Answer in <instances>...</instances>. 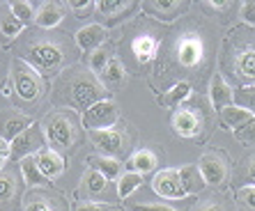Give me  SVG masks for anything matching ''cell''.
I'll list each match as a JSON object with an SVG mask.
<instances>
[{
    "mask_svg": "<svg viewBox=\"0 0 255 211\" xmlns=\"http://www.w3.org/2000/svg\"><path fill=\"white\" fill-rule=\"evenodd\" d=\"M219 46L216 28L209 21L184 18L170 30L161 44L159 62L154 69V85H177L205 78L214 65V55Z\"/></svg>",
    "mask_w": 255,
    "mask_h": 211,
    "instance_id": "6da1fadb",
    "label": "cell"
},
{
    "mask_svg": "<svg viewBox=\"0 0 255 211\" xmlns=\"http://www.w3.org/2000/svg\"><path fill=\"white\" fill-rule=\"evenodd\" d=\"M14 58L23 60L25 65L37 69L44 78H58L67 67L78 65V51L76 39L69 35L60 32V30H42L32 28L25 30L12 44Z\"/></svg>",
    "mask_w": 255,
    "mask_h": 211,
    "instance_id": "7a4b0ae2",
    "label": "cell"
},
{
    "mask_svg": "<svg viewBox=\"0 0 255 211\" xmlns=\"http://www.w3.org/2000/svg\"><path fill=\"white\" fill-rule=\"evenodd\" d=\"M104 99H108V88L88 65L67 67L53 81L51 90L53 108H71L76 112H85Z\"/></svg>",
    "mask_w": 255,
    "mask_h": 211,
    "instance_id": "3957f363",
    "label": "cell"
},
{
    "mask_svg": "<svg viewBox=\"0 0 255 211\" xmlns=\"http://www.w3.org/2000/svg\"><path fill=\"white\" fill-rule=\"evenodd\" d=\"M221 76L235 88L255 85V28L237 25L221 44Z\"/></svg>",
    "mask_w": 255,
    "mask_h": 211,
    "instance_id": "277c9868",
    "label": "cell"
},
{
    "mask_svg": "<svg viewBox=\"0 0 255 211\" xmlns=\"http://www.w3.org/2000/svg\"><path fill=\"white\" fill-rule=\"evenodd\" d=\"M42 129L46 133L48 147L55 149L62 156L76 152V147L83 145V115L71 108H53L46 117L42 119Z\"/></svg>",
    "mask_w": 255,
    "mask_h": 211,
    "instance_id": "5b68a950",
    "label": "cell"
},
{
    "mask_svg": "<svg viewBox=\"0 0 255 211\" xmlns=\"http://www.w3.org/2000/svg\"><path fill=\"white\" fill-rule=\"evenodd\" d=\"M9 81H12V101L21 112L32 115L39 110L46 99V78L30 65H25L23 60L12 58L9 62Z\"/></svg>",
    "mask_w": 255,
    "mask_h": 211,
    "instance_id": "8992f818",
    "label": "cell"
},
{
    "mask_svg": "<svg viewBox=\"0 0 255 211\" xmlns=\"http://www.w3.org/2000/svg\"><path fill=\"white\" fill-rule=\"evenodd\" d=\"M125 39H129V53L133 62L138 67H147L149 62H154L159 58L161 44H163V25L154 18H140L136 25L129 28V37L125 35Z\"/></svg>",
    "mask_w": 255,
    "mask_h": 211,
    "instance_id": "52a82bcc",
    "label": "cell"
},
{
    "mask_svg": "<svg viewBox=\"0 0 255 211\" xmlns=\"http://www.w3.org/2000/svg\"><path fill=\"white\" fill-rule=\"evenodd\" d=\"M90 142L101 156L129 161L133 154V145H136V131L129 124H118L106 131H90Z\"/></svg>",
    "mask_w": 255,
    "mask_h": 211,
    "instance_id": "ba28073f",
    "label": "cell"
},
{
    "mask_svg": "<svg viewBox=\"0 0 255 211\" xmlns=\"http://www.w3.org/2000/svg\"><path fill=\"white\" fill-rule=\"evenodd\" d=\"M25 179L21 165L7 161L0 170V211H23Z\"/></svg>",
    "mask_w": 255,
    "mask_h": 211,
    "instance_id": "9c48e42d",
    "label": "cell"
},
{
    "mask_svg": "<svg viewBox=\"0 0 255 211\" xmlns=\"http://www.w3.org/2000/svg\"><path fill=\"white\" fill-rule=\"evenodd\" d=\"M170 126L175 131V135L186 138V140H200L207 129V119L202 112L200 104H182L179 108H175L170 115Z\"/></svg>",
    "mask_w": 255,
    "mask_h": 211,
    "instance_id": "30bf717a",
    "label": "cell"
},
{
    "mask_svg": "<svg viewBox=\"0 0 255 211\" xmlns=\"http://www.w3.org/2000/svg\"><path fill=\"white\" fill-rule=\"evenodd\" d=\"M196 165H198V170H200L202 179H205V184H207L209 188L221 191V188L228 184V177H230V161H228V156L223 152L209 149V152L202 154L200 161H198Z\"/></svg>",
    "mask_w": 255,
    "mask_h": 211,
    "instance_id": "8fae6325",
    "label": "cell"
},
{
    "mask_svg": "<svg viewBox=\"0 0 255 211\" xmlns=\"http://www.w3.org/2000/svg\"><path fill=\"white\" fill-rule=\"evenodd\" d=\"M138 12H142L140 2H129V0H97L95 2V16L104 28H113L122 21H129Z\"/></svg>",
    "mask_w": 255,
    "mask_h": 211,
    "instance_id": "7c38bea8",
    "label": "cell"
},
{
    "mask_svg": "<svg viewBox=\"0 0 255 211\" xmlns=\"http://www.w3.org/2000/svg\"><path fill=\"white\" fill-rule=\"evenodd\" d=\"M9 147H12V156H9V161H14V163H21L23 158L35 156V154H39L42 149H46L48 140H46V133H44L42 124L35 122L28 131H23V133L18 135L16 140L9 142Z\"/></svg>",
    "mask_w": 255,
    "mask_h": 211,
    "instance_id": "4fadbf2b",
    "label": "cell"
},
{
    "mask_svg": "<svg viewBox=\"0 0 255 211\" xmlns=\"http://www.w3.org/2000/svg\"><path fill=\"white\" fill-rule=\"evenodd\" d=\"M120 124V108L113 99H104L83 112V126L88 131H106Z\"/></svg>",
    "mask_w": 255,
    "mask_h": 211,
    "instance_id": "5bb4252c",
    "label": "cell"
},
{
    "mask_svg": "<svg viewBox=\"0 0 255 211\" xmlns=\"http://www.w3.org/2000/svg\"><path fill=\"white\" fill-rule=\"evenodd\" d=\"M140 9L147 18H154L159 23H172L189 14L191 2L184 0H152V2H140Z\"/></svg>",
    "mask_w": 255,
    "mask_h": 211,
    "instance_id": "9a60e30c",
    "label": "cell"
},
{
    "mask_svg": "<svg viewBox=\"0 0 255 211\" xmlns=\"http://www.w3.org/2000/svg\"><path fill=\"white\" fill-rule=\"evenodd\" d=\"M23 211H69V205L51 188H32L23 198Z\"/></svg>",
    "mask_w": 255,
    "mask_h": 211,
    "instance_id": "2e32d148",
    "label": "cell"
},
{
    "mask_svg": "<svg viewBox=\"0 0 255 211\" xmlns=\"http://www.w3.org/2000/svg\"><path fill=\"white\" fill-rule=\"evenodd\" d=\"M152 188L154 193L161 195L163 200H184L186 188L182 184V177H179V168H166V170H159L152 179Z\"/></svg>",
    "mask_w": 255,
    "mask_h": 211,
    "instance_id": "e0dca14e",
    "label": "cell"
},
{
    "mask_svg": "<svg viewBox=\"0 0 255 211\" xmlns=\"http://www.w3.org/2000/svg\"><path fill=\"white\" fill-rule=\"evenodd\" d=\"M32 124H35V117L21 112L18 108L0 110V138L7 142H12V140H16L23 131H28Z\"/></svg>",
    "mask_w": 255,
    "mask_h": 211,
    "instance_id": "ac0fdd59",
    "label": "cell"
},
{
    "mask_svg": "<svg viewBox=\"0 0 255 211\" xmlns=\"http://www.w3.org/2000/svg\"><path fill=\"white\" fill-rule=\"evenodd\" d=\"M25 32V25L14 16L9 2H0V44H14Z\"/></svg>",
    "mask_w": 255,
    "mask_h": 211,
    "instance_id": "d6986e66",
    "label": "cell"
},
{
    "mask_svg": "<svg viewBox=\"0 0 255 211\" xmlns=\"http://www.w3.org/2000/svg\"><path fill=\"white\" fill-rule=\"evenodd\" d=\"M35 163L48 182H55L58 177H62V172H65V168H67L65 156L58 154L55 149H51V147L42 149L39 154H35Z\"/></svg>",
    "mask_w": 255,
    "mask_h": 211,
    "instance_id": "ffe728a7",
    "label": "cell"
},
{
    "mask_svg": "<svg viewBox=\"0 0 255 211\" xmlns=\"http://www.w3.org/2000/svg\"><path fill=\"white\" fill-rule=\"evenodd\" d=\"M209 101L219 112L235 106V88L221 74H214L209 81Z\"/></svg>",
    "mask_w": 255,
    "mask_h": 211,
    "instance_id": "44dd1931",
    "label": "cell"
},
{
    "mask_svg": "<svg viewBox=\"0 0 255 211\" xmlns=\"http://www.w3.org/2000/svg\"><path fill=\"white\" fill-rule=\"evenodd\" d=\"M74 39H76V46L81 48V51L92 53L95 48H99V46L106 44L108 30L99 23H90V25H83V28L78 30L76 35H74Z\"/></svg>",
    "mask_w": 255,
    "mask_h": 211,
    "instance_id": "7402d4cb",
    "label": "cell"
},
{
    "mask_svg": "<svg viewBox=\"0 0 255 211\" xmlns=\"http://www.w3.org/2000/svg\"><path fill=\"white\" fill-rule=\"evenodd\" d=\"M65 18V5L60 2H42L35 14V28L55 30Z\"/></svg>",
    "mask_w": 255,
    "mask_h": 211,
    "instance_id": "603a6c76",
    "label": "cell"
},
{
    "mask_svg": "<svg viewBox=\"0 0 255 211\" xmlns=\"http://www.w3.org/2000/svg\"><path fill=\"white\" fill-rule=\"evenodd\" d=\"M85 163H88V168H92V170H97L99 175L106 177L108 182H118L120 177L125 175V172H122V161L101 156V154H90Z\"/></svg>",
    "mask_w": 255,
    "mask_h": 211,
    "instance_id": "cb8c5ba5",
    "label": "cell"
},
{
    "mask_svg": "<svg viewBox=\"0 0 255 211\" xmlns=\"http://www.w3.org/2000/svg\"><path fill=\"white\" fill-rule=\"evenodd\" d=\"M127 165H129V172H138V175L145 177L147 172H152L156 165H159V156H156L154 149L142 147V149H136V152L131 154Z\"/></svg>",
    "mask_w": 255,
    "mask_h": 211,
    "instance_id": "d4e9b609",
    "label": "cell"
},
{
    "mask_svg": "<svg viewBox=\"0 0 255 211\" xmlns=\"http://www.w3.org/2000/svg\"><path fill=\"white\" fill-rule=\"evenodd\" d=\"M108 184H111V182H108L104 175H99L97 170L88 168V170L83 172V177H81L78 193H81V195H88V198H92V195H106Z\"/></svg>",
    "mask_w": 255,
    "mask_h": 211,
    "instance_id": "484cf974",
    "label": "cell"
},
{
    "mask_svg": "<svg viewBox=\"0 0 255 211\" xmlns=\"http://www.w3.org/2000/svg\"><path fill=\"white\" fill-rule=\"evenodd\" d=\"M191 97H193V85L191 83H177V85H172L168 88L166 92L159 97V104L161 106H168V108H179L182 104H189Z\"/></svg>",
    "mask_w": 255,
    "mask_h": 211,
    "instance_id": "4316f807",
    "label": "cell"
},
{
    "mask_svg": "<svg viewBox=\"0 0 255 211\" xmlns=\"http://www.w3.org/2000/svg\"><path fill=\"white\" fill-rule=\"evenodd\" d=\"M232 186H255V154H249L239 161L235 168V177H232Z\"/></svg>",
    "mask_w": 255,
    "mask_h": 211,
    "instance_id": "83f0119b",
    "label": "cell"
},
{
    "mask_svg": "<svg viewBox=\"0 0 255 211\" xmlns=\"http://www.w3.org/2000/svg\"><path fill=\"white\" fill-rule=\"evenodd\" d=\"M21 172H23V179H25V186H32V188H48V179L42 175V170L37 168L35 163V156H28L21 161Z\"/></svg>",
    "mask_w": 255,
    "mask_h": 211,
    "instance_id": "f1b7e54d",
    "label": "cell"
},
{
    "mask_svg": "<svg viewBox=\"0 0 255 211\" xmlns=\"http://www.w3.org/2000/svg\"><path fill=\"white\" fill-rule=\"evenodd\" d=\"M179 177H182V184H184L186 193L189 195H196V193H202L207 184L202 179L200 170H198V165H182L179 168Z\"/></svg>",
    "mask_w": 255,
    "mask_h": 211,
    "instance_id": "f546056e",
    "label": "cell"
},
{
    "mask_svg": "<svg viewBox=\"0 0 255 211\" xmlns=\"http://www.w3.org/2000/svg\"><path fill=\"white\" fill-rule=\"evenodd\" d=\"M111 60H113V46L106 41L104 46H99V48H95L92 53H88V60H85V62H88L90 71H95L97 76H101Z\"/></svg>",
    "mask_w": 255,
    "mask_h": 211,
    "instance_id": "4dcf8cb0",
    "label": "cell"
},
{
    "mask_svg": "<svg viewBox=\"0 0 255 211\" xmlns=\"http://www.w3.org/2000/svg\"><path fill=\"white\" fill-rule=\"evenodd\" d=\"M191 211H237V207L223 195H207V198L198 200L196 205L191 207Z\"/></svg>",
    "mask_w": 255,
    "mask_h": 211,
    "instance_id": "1f68e13d",
    "label": "cell"
},
{
    "mask_svg": "<svg viewBox=\"0 0 255 211\" xmlns=\"http://www.w3.org/2000/svg\"><path fill=\"white\" fill-rule=\"evenodd\" d=\"M219 117H221V124H223V126H228L230 131H235L237 126H242L244 122H249L253 115H251L249 110L239 108V106H230V108H226V110L219 112Z\"/></svg>",
    "mask_w": 255,
    "mask_h": 211,
    "instance_id": "d6a6232c",
    "label": "cell"
},
{
    "mask_svg": "<svg viewBox=\"0 0 255 211\" xmlns=\"http://www.w3.org/2000/svg\"><path fill=\"white\" fill-rule=\"evenodd\" d=\"M101 81H104V85H122V83L127 81V67L122 65V60L120 58H113L111 62H108V67L104 69V74H101Z\"/></svg>",
    "mask_w": 255,
    "mask_h": 211,
    "instance_id": "836d02e7",
    "label": "cell"
},
{
    "mask_svg": "<svg viewBox=\"0 0 255 211\" xmlns=\"http://www.w3.org/2000/svg\"><path fill=\"white\" fill-rule=\"evenodd\" d=\"M142 184V175H138V172H129L127 170L125 175L118 179V198H129L133 191H136L138 186Z\"/></svg>",
    "mask_w": 255,
    "mask_h": 211,
    "instance_id": "e575fe53",
    "label": "cell"
},
{
    "mask_svg": "<svg viewBox=\"0 0 255 211\" xmlns=\"http://www.w3.org/2000/svg\"><path fill=\"white\" fill-rule=\"evenodd\" d=\"M235 207L237 211H255V186L235 188Z\"/></svg>",
    "mask_w": 255,
    "mask_h": 211,
    "instance_id": "d590c367",
    "label": "cell"
},
{
    "mask_svg": "<svg viewBox=\"0 0 255 211\" xmlns=\"http://www.w3.org/2000/svg\"><path fill=\"white\" fill-rule=\"evenodd\" d=\"M235 106H239V108H244V110H249L255 117V85L235 90Z\"/></svg>",
    "mask_w": 255,
    "mask_h": 211,
    "instance_id": "8d00e7d4",
    "label": "cell"
},
{
    "mask_svg": "<svg viewBox=\"0 0 255 211\" xmlns=\"http://www.w3.org/2000/svg\"><path fill=\"white\" fill-rule=\"evenodd\" d=\"M232 133H235V138L244 147H255V117H251L249 122H244L242 126H237Z\"/></svg>",
    "mask_w": 255,
    "mask_h": 211,
    "instance_id": "74e56055",
    "label": "cell"
},
{
    "mask_svg": "<svg viewBox=\"0 0 255 211\" xmlns=\"http://www.w3.org/2000/svg\"><path fill=\"white\" fill-rule=\"evenodd\" d=\"M9 7H12V12H14V16L21 21L23 25H28V23H32L35 21V7L30 5V2H9Z\"/></svg>",
    "mask_w": 255,
    "mask_h": 211,
    "instance_id": "f35d334b",
    "label": "cell"
},
{
    "mask_svg": "<svg viewBox=\"0 0 255 211\" xmlns=\"http://www.w3.org/2000/svg\"><path fill=\"white\" fill-rule=\"evenodd\" d=\"M115 205H108V202H92V200H81L74 205L71 211H113Z\"/></svg>",
    "mask_w": 255,
    "mask_h": 211,
    "instance_id": "ab89813d",
    "label": "cell"
},
{
    "mask_svg": "<svg viewBox=\"0 0 255 211\" xmlns=\"http://www.w3.org/2000/svg\"><path fill=\"white\" fill-rule=\"evenodd\" d=\"M232 7H235L232 2H214V0H209V2L202 5V9H205V14H214V16L219 18V16H226Z\"/></svg>",
    "mask_w": 255,
    "mask_h": 211,
    "instance_id": "60d3db41",
    "label": "cell"
},
{
    "mask_svg": "<svg viewBox=\"0 0 255 211\" xmlns=\"http://www.w3.org/2000/svg\"><path fill=\"white\" fill-rule=\"evenodd\" d=\"M69 9L76 16H90L95 12V2H90V0H74V2H69Z\"/></svg>",
    "mask_w": 255,
    "mask_h": 211,
    "instance_id": "b9f144b4",
    "label": "cell"
},
{
    "mask_svg": "<svg viewBox=\"0 0 255 211\" xmlns=\"http://www.w3.org/2000/svg\"><path fill=\"white\" fill-rule=\"evenodd\" d=\"M239 16H242L244 25L255 28V2H253V0H251V2H244L242 9H239Z\"/></svg>",
    "mask_w": 255,
    "mask_h": 211,
    "instance_id": "7bdbcfd3",
    "label": "cell"
},
{
    "mask_svg": "<svg viewBox=\"0 0 255 211\" xmlns=\"http://www.w3.org/2000/svg\"><path fill=\"white\" fill-rule=\"evenodd\" d=\"M131 211H177L170 205H133Z\"/></svg>",
    "mask_w": 255,
    "mask_h": 211,
    "instance_id": "ee69618b",
    "label": "cell"
},
{
    "mask_svg": "<svg viewBox=\"0 0 255 211\" xmlns=\"http://www.w3.org/2000/svg\"><path fill=\"white\" fill-rule=\"evenodd\" d=\"M9 156H12V147H9L7 140L0 138V158H2V161H9Z\"/></svg>",
    "mask_w": 255,
    "mask_h": 211,
    "instance_id": "f6af8a7d",
    "label": "cell"
},
{
    "mask_svg": "<svg viewBox=\"0 0 255 211\" xmlns=\"http://www.w3.org/2000/svg\"><path fill=\"white\" fill-rule=\"evenodd\" d=\"M0 92H2V97H7V99H12L14 90H12V81H9V78H7V81L2 83V88H0Z\"/></svg>",
    "mask_w": 255,
    "mask_h": 211,
    "instance_id": "bcb514c9",
    "label": "cell"
},
{
    "mask_svg": "<svg viewBox=\"0 0 255 211\" xmlns=\"http://www.w3.org/2000/svg\"><path fill=\"white\" fill-rule=\"evenodd\" d=\"M7 165V161H2V158H0V170H2V168H5Z\"/></svg>",
    "mask_w": 255,
    "mask_h": 211,
    "instance_id": "7dc6e473",
    "label": "cell"
}]
</instances>
